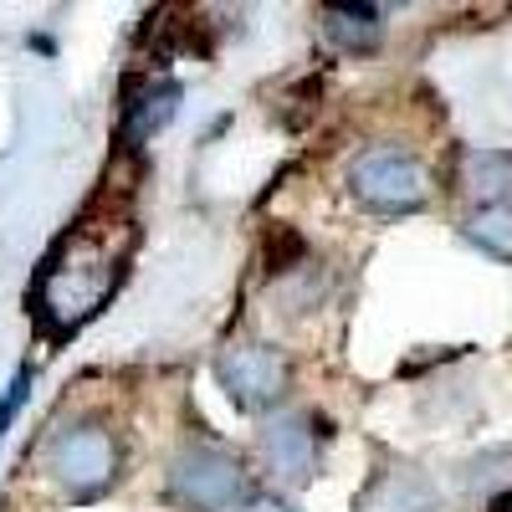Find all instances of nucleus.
Here are the masks:
<instances>
[{"label":"nucleus","instance_id":"nucleus-1","mask_svg":"<svg viewBox=\"0 0 512 512\" xmlns=\"http://www.w3.org/2000/svg\"><path fill=\"white\" fill-rule=\"evenodd\" d=\"M113 267L108 251L93 231H72L67 241H57V251L47 256V267L36 277V323L52 338H67L88 323L103 297H108Z\"/></svg>","mask_w":512,"mask_h":512},{"label":"nucleus","instance_id":"nucleus-2","mask_svg":"<svg viewBox=\"0 0 512 512\" xmlns=\"http://www.w3.org/2000/svg\"><path fill=\"white\" fill-rule=\"evenodd\" d=\"M41 461H47V472L62 492L98 497L118 477V441L103 420H72L62 431H52Z\"/></svg>","mask_w":512,"mask_h":512},{"label":"nucleus","instance_id":"nucleus-3","mask_svg":"<svg viewBox=\"0 0 512 512\" xmlns=\"http://www.w3.org/2000/svg\"><path fill=\"white\" fill-rule=\"evenodd\" d=\"M349 190L364 210L374 216H405V210L425 205V169L410 149L400 144H369L354 164H349Z\"/></svg>","mask_w":512,"mask_h":512},{"label":"nucleus","instance_id":"nucleus-4","mask_svg":"<svg viewBox=\"0 0 512 512\" xmlns=\"http://www.w3.org/2000/svg\"><path fill=\"white\" fill-rule=\"evenodd\" d=\"M169 497L190 512H231L246 492V466L221 446H190L169 461Z\"/></svg>","mask_w":512,"mask_h":512},{"label":"nucleus","instance_id":"nucleus-5","mask_svg":"<svg viewBox=\"0 0 512 512\" xmlns=\"http://www.w3.org/2000/svg\"><path fill=\"white\" fill-rule=\"evenodd\" d=\"M216 379L241 410H267L292 390V369L272 344H231L216 359Z\"/></svg>","mask_w":512,"mask_h":512},{"label":"nucleus","instance_id":"nucleus-6","mask_svg":"<svg viewBox=\"0 0 512 512\" xmlns=\"http://www.w3.org/2000/svg\"><path fill=\"white\" fill-rule=\"evenodd\" d=\"M359 512H441V492L420 466L390 461L369 477V487L359 492Z\"/></svg>","mask_w":512,"mask_h":512},{"label":"nucleus","instance_id":"nucleus-7","mask_svg":"<svg viewBox=\"0 0 512 512\" xmlns=\"http://www.w3.org/2000/svg\"><path fill=\"white\" fill-rule=\"evenodd\" d=\"M262 456L282 477H308L318 461V431L308 415H272L262 425Z\"/></svg>","mask_w":512,"mask_h":512},{"label":"nucleus","instance_id":"nucleus-8","mask_svg":"<svg viewBox=\"0 0 512 512\" xmlns=\"http://www.w3.org/2000/svg\"><path fill=\"white\" fill-rule=\"evenodd\" d=\"M461 185L472 205H512V154L472 149L461 159Z\"/></svg>","mask_w":512,"mask_h":512},{"label":"nucleus","instance_id":"nucleus-9","mask_svg":"<svg viewBox=\"0 0 512 512\" xmlns=\"http://www.w3.org/2000/svg\"><path fill=\"white\" fill-rule=\"evenodd\" d=\"M379 6H323V36L338 52H374L384 36Z\"/></svg>","mask_w":512,"mask_h":512},{"label":"nucleus","instance_id":"nucleus-10","mask_svg":"<svg viewBox=\"0 0 512 512\" xmlns=\"http://www.w3.org/2000/svg\"><path fill=\"white\" fill-rule=\"evenodd\" d=\"M461 236L497 262H512V205H472L461 216Z\"/></svg>","mask_w":512,"mask_h":512},{"label":"nucleus","instance_id":"nucleus-11","mask_svg":"<svg viewBox=\"0 0 512 512\" xmlns=\"http://www.w3.org/2000/svg\"><path fill=\"white\" fill-rule=\"evenodd\" d=\"M466 492H477V497H492V492H512V451H487L477 461H466Z\"/></svg>","mask_w":512,"mask_h":512},{"label":"nucleus","instance_id":"nucleus-12","mask_svg":"<svg viewBox=\"0 0 512 512\" xmlns=\"http://www.w3.org/2000/svg\"><path fill=\"white\" fill-rule=\"evenodd\" d=\"M26 390H31V369L21 364L16 374H11V384H6V395H0V436H6V425H11V415L26 405Z\"/></svg>","mask_w":512,"mask_h":512},{"label":"nucleus","instance_id":"nucleus-13","mask_svg":"<svg viewBox=\"0 0 512 512\" xmlns=\"http://www.w3.org/2000/svg\"><path fill=\"white\" fill-rule=\"evenodd\" d=\"M231 512H297L292 502H282V497H246L241 507H231Z\"/></svg>","mask_w":512,"mask_h":512}]
</instances>
